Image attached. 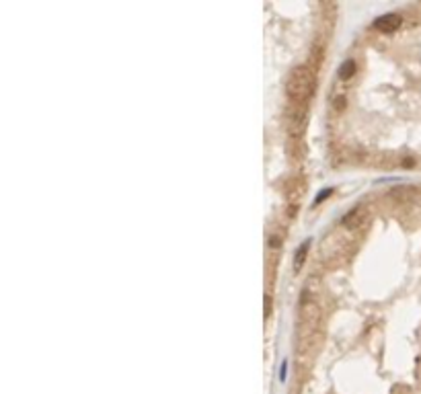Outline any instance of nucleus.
Segmentation results:
<instances>
[]
</instances>
